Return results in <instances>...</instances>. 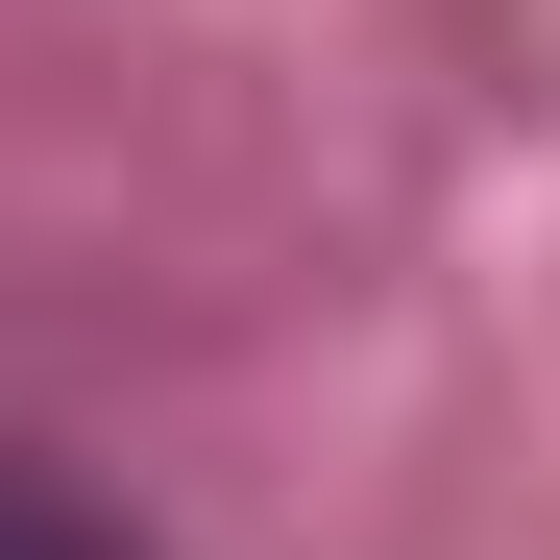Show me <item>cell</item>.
Masks as SVG:
<instances>
[{"label":"cell","instance_id":"6da1fadb","mask_svg":"<svg viewBox=\"0 0 560 560\" xmlns=\"http://www.w3.org/2000/svg\"><path fill=\"white\" fill-rule=\"evenodd\" d=\"M0 560H122V536L73 512V488H0Z\"/></svg>","mask_w":560,"mask_h":560}]
</instances>
